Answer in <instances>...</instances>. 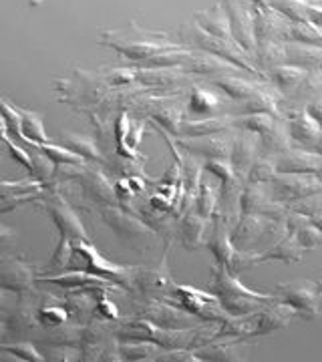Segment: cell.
<instances>
[{"label":"cell","instance_id":"cell-1","mask_svg":"<svg viewBox=\"0 0 322 362\" xmlns=\"http://www.w3.org/2000/svg\"><path fill=\"white\" fill-rule=\"evenodd\" d=\"M209 292L216 294L219 300L222 308L228 312L230 316H244L250 312H256L264 306H268L272 302H276L278 298L274 294H264L246 288L238 276L230 272L222 264L212 266V284Z\"/></svg>","mask_w":322,"mask_h":362},{"label":"cell","instance_id":"cell-2","mask_svg":"<svg viewBox=\"0 0 322 362\" xmlns=\"http://www.w3.org/2000/svg\"><path fill=\"white\" fill-rule=\"evenodd\" d=\"M180 39L181 42H183V47H188V49L214 54V57H218L222 61L230 63V65H234L236 69H240V71H244L248 75L264 81L262 73H260L258 66L254 65V59H252L246 51H242L234 40H224L218 39V37H212V35H207L206 30H202L193 21L192 23L181 25Z\"/></svg>","mask_w":322,"mask_h":362},{"label":"cell","instance_id":"cell-3","mask_svg":"<svg viewBox=\"0 0 322 362\" xmlns=\"http://www.w3.org/2000/svg\"><path fill=\"white\" fill-rule=\"evenodd\" d=\"M99 40L103 45H107V47L119 51L121 54H125L127 59L137 61V63H142L145 59L154 57L157 52L178 49V45L169 42L168 37L163 33L143 30L137 25L131 26V30H119V33L109 30Z\"/></svg>","mask_w":322,"mask_h":362},{"label":"cell","instance_id":"cell-4","mask_svg":"<svg viewBox=\"0 0 322 362\" xmlns=\"http://www.w3.org/2000/svg\"><path fill=\"white\" fill-rule=\"evenodd\" d=\"M161 300L178 306L181 310L190 312L202 322H224L230 318V314L222 308L216 294H212L209 290H197L193 286H183L176 282L168 296Z\"/></svg>","mask_w":322,"mask_h":362},{"label":"cell","instance_id":"cell-5","mask_svg":"<svg viewBox=\"0 0 322 362\" xmlns=\"http://www.w3.org/2000/svg\"><path fill=\"white\" fill-rule=\"evenodd\" d=\"M280 302H286L302 320H314L321 314L322 280H292L282 282L272 292Z\"/></svg>","mask_w":322,"mask_h":362},{"label":"cell","instance_id":"cell-6","mask_svg":"<svg viewBox=\"0 0 322 362\" xmlns=\"http://www.w3.org/2000/svg\"><path fill=\"white\" fill-rule=\"evenodd\" d=\"M272 199L290 206L310 195L322 194V175H302V173H276L268 183Z\"/></svg>","mask_w":322,"mask_h":362},{"label":"cell","instance_id":"cell-7","mask_svg":"<svg viewBox=\"0 0 322 362\" xmlns=\"http://www.w3.org/2000/svg\"><path fill=\"white\" fill-rule=\"evenodd\" d=\"M212 220H214V228H212L209 238L206 240V246L214 254L216 264H222V266H226L230 272L238 274V272L242 270V262H244L246 252H242V250H238V247L234 246L230 220L219 209H216V214H214Z\"/></svg>","mask_w":322,"mask_h":362},{"label":"cell","instance_id":"cell-8","mask_svg":"<svg viewBox=\"0 0 322 362\" xmlns=\"http://www.w3.org/2000/svg\"><path fill=\"white\" fill-rule=\"evenodd\" d=\"M73 254H77L79 258H83L85 262V270L95 274V276H101L107 278L109 282L121 286V288H129L133 282V274L137 268H131V266H117L113 262H109L103 258L95 246H91L89 242L85 240H77V244L73 246Z\"/></svg>","mask_w":322,"mask_h":362},{"label":"cell","instance_id":"cell-9","mask_svg":"<svg viewBox=\"0 0 322 362\" xmlns=\"http://www.w3.org/2000/svg\"><path fill=\"white\" fill-rule=\"evenodd\" d=\"M228 23L232 30L234 42L250 57L256 51V35H254V4L248 0H222Z\"/></svg>","mask_w":322,"mask_h":362},{"label":"cell","instance_id":"cell-10","mask_svg":"<svg viewBox=\"0 0 322 362\" xmlns=\"http://www.w3.org/2000/svg\"><path fill=\"white\" fill-rule=\"evenodd\" d=\"M284 221L270 220L256 214H240V218L232 226L234 246L242 252H252V247L272 233H278V226ZM286 232V230H284ZM280 232V233H284Z\"/></svg>","mask_w":322,"mask_h":362},{"label":"cell","instance_id":"cell-11","mask_svg":"<svg viewBox=\"0 0 322 362\" xmlns=\"http://www.w3.org/2000/svg\"><path fill=\"white\" fill-rule=\"evenodd\" d=\"M238 209L242 214H256L278 221H284L288 216V206L272 199L266 183H250V181H246L242 187Z\"/></svg>","mask_w":322,"mask_h":362},{"label":"cell","instance_id":"cell-12","mask_svg":"<svg viewBox=\"0 0 322 362\" xmlns=\"http://www.w3.org/2000/svg\"><path fill=\"white\" fill-rule=\"evenodd\" d=\"M139 318H145L155 326L169 328V330H180V328H192L197 326V318L190 312L181 310L178 306L169 304L161 298H147L145 306L139 312Z\"/></svg>","mask_w":322,"mask_h":362},{"label":"cell","instance_id":"cell-13","mask_svg":"<svg viewBox=\"0 0 322 362\" xmlns=\"http://www.w3.org/2000/svg\"><path fill=\"white\" fill-rule=\"evenodd\" d=\"M304 254H306V250L300 246L297 238L286 230L268 250H264V252H260V254L246 252L244 262H242V270H244V268H252V266H256V264H266V262L294 264V262H302Z\"/></svg>","mask_w":322,"mask_h":362},{"label":"cell","instance_id":"cell-14","mask_svg":"<svg viewBox=\"0 0 322 362\" xmlns=\"http://www.w3.org/2000/svg\"><path fill=\"white\" fill-rule=\"evenodd\" d=\"M282 119L286 123V129L290 133L292 145H297L300 149H309V151L316 149L322 127L306 113L304 105L290 111H282Z\"/></svg>","mask_w":322,"mask_h":362},{"label":"cell","instance_id":"cell-15","mask_svg":"<svg viewBox=\"0 0 322 362\" xmlns=\"http://www.w3.org/2000/svg\"><path fill=\"white\" fill-rule=\"evenodd\" d=\"M173 284L176 280L169 274L168 256H163L155 268H137L131 282V286L145 298H166Z\"/></svg>","mask_w":322,"mask_h":362},{"label":"cell","instance_id":"cell-16","mask_svg":"<svg viewBox=\"0 0 322 362\" xmlns=\"http://www.w3.org/2000/svg\"><path fill=\"white\" fill-rule=\"evenodd\" d=\"M290 21L272 6H254V35L258 42H286Z\"/></svg>","mask_w":322,"mask_h":362},{"label":"cell","instance_id":"cell-17","mask_svg":"<svg viewBox=\"0 0 322 362\" xmlns=\"http://www.w3.org/2000/svg\"><path fill=\"white\" fill-rule=\"evenodd\" d=\"M278 173H302V175H322V156L316 151L290 147L274 157Z\"/></svg>","mask_w":322,"mask_h":362},{"label":"cell","instance_id":"cell-18","mask_svg":"<svg viewBox=\"0 0 322 362\" xmlns=\"http://www.w3.org/2000/svg\"><path fill=\"white\" fill-rule=\"evenodd\" d=\"M180 147L188 153L204 159H230L232 137L230 135H202V137H181Z\"/></svg>","mask_w":322,"mask_h":362},{"label":"cell","instance_id":"cell-19","mask_svg":"<svg viewBox=\"0 0 322 362\" xmlns=\"http://www.w3.org/2000/svg\"><path fill=\"white\" fill-rule=\"evenodd\" d=\"M260 156V137L256 133L242 131L232 137V149H230V163L234 171L238 173V177L246 181L248 169L252 168L254 159Z\"/></svg>","mask_w":322,"mask_h":362},{"label":"cell","instance_id":"cell-20","mask_svg":"<svg viewBox=\"0 0 322 362\" xmlns=\"http://www.w3.org/2000/svg\"><path fill=\"white\" fill-rule=\"evenodd\" d=\"M306 77H309V71L294 65L272 66L264 73V81L272 83L284 99H297L298 90L306 81Z\"/></svg>","mask_w":322,"mask_h":362},{"label":"cell","instance_id":"cell-21","mask_svg":"<svg viewBox=\"0 0 322 362\" xmlns=\"http://www.w3.org/2000/svg\"><path fill=\"white\" fill-rule=\"evenodd\" d=\"M47 209H49V214H51V218L57 223V228H59V232L63 238H69V240H85V242H89V235L85 232V228L81 226V221L75 216V211L71 209V206L61 199V197H54L51 199L49 204H47Z\"/></svg>","mask_w":322,"mask_h":362},{"label":"cell","instance_id":"cell-22","mask_svg":"<svg viewBox=\"0 0 322 362\" xmlns=\"http://www.w3.org/2000/svg\"><path fill=\"white\" fill-rule=\"evenodd\" d=\"M103 220L107 221V226L117 233V235H121L123 240H127V242H137V240H142L145 235H151V230H149V226H145L139 220H135V218H131L127 214H123V211H119L115 207H109V209H105L103 211Z\"/></svg>","mask_w":322,"mask_h":362},{"label":"cell","instance_id":"cell-23","mask_svg":"<svg viewBox=\"0 0 322 362\" xmlns=\"http://www.w3.org/2000/svg\"><path fill=\"white\" fill-rule=\"evenodd\" d=\"M284 226H286L288 232L297 238L298 244L304 247L306 252L322 246V232L304 214H298V211L288 209V216L284 220Z\"/></svg>","mask_w":322,"mask_h":362},{"label":"cell","instance_id":"cell-24","mask_svg":"<svg viewBox=\"0 0 322 362\" xmlns=\"http://www.w3.org/2000/svg\"><path fill=\"white\" fill-rule=\"evenodd\" d=\"M193 23L200 26L202 30H206L207 35H212V37L234 40L230 23H228V14H226V8H224L222 2L209 6L206 11H200V13L193 14Z\"/></svg>","mask_w":322,"mask_h":362},{"label":"cell","instance_id":"cell-25","mask_svg":"<svg viewBox=\"0 0 322 362\" xmlns=\"http://www.w3.org/2000/svg\"><path fill=\"white\" fill-rule=\"evenodd\" d=\"M226 95H218L207 87H193L188 101V113L202 117L226 115Z\"/></svg>","mask_w":322,"mask_h":362},{"label":"cell","instance_id":"cell-26","mask_svg":"<svg viewBox=\"0 0 322 362\" xmlns=\"http://www.w3.org/2000/svg\"><path fill=\"white\" fill-rule=\"evenodd\" d=\"M40 280L45 282H52V284H59L64 290H77V288H121V286L109 282L107 278H101V276H95L91 272H67V274H59V276H42Z\"/></svg>","mask_w":322,"mask_h":362},{"label":"cell","instance_id":"cell-27","mask_svg":"<svg viewBox=\"0 0 322 362\" xmlns=\"http://www.w3.org/2000/svg\"><path fill=\"white\" fill-rule=\"evenodd\" d=\"M232 127V115H214L206 119H181L178 135L180 137H202L212 133H222Z\"/></svg>","mask_w":322,"mask_h":362},{"label":"cell","instance_id":"cell-28","mask_svg":"<svg viewBox=\"0 0 322 362\" xmlns=\"http://www.w3.org/2000/svg\"><path fill=\"white\" fill-rule=\"evenodd\" d=\"M214 87L219 89L226 97H230L234 101H246V99H250L252 95H256L258 90L262 89V85L256 83L254 78H242V77H236V75H218V77H214Z\"/></svg>","mask_w":322,"mask_h":362},{"label":"cell","instance_id":"cell-29","mask_svg":"<svg viewBox=\"0 0 322 362\" xmlns=\"http://www.w3.org/2000/svg\"><path fill=\"white\" fill-rule=\"evenodd\" d=\"M200 361H214V362H234L242 361L240 350H238V340L234 338H214L200 349L193 350Z\"/></svg>","mask_w":322,"mask_h":362},{"label":"cell","instance_id":"cell-30","mask_svg":"<svg viewBox=\"0 0 322 362\" xmlns=\"http://www.w3.org/2000/svg\"><path fill=\"white\" fill-rule=\"evenodd\" d=\"M258 137H260V153L262 156L276 157L292 147V139H290V133L286 129L284 119H276L270 129H266Z\"/></svg>","mask_w":322,"mask_h":362},{"label":"cell","instance_id":"cell-31","mask_svg":"<svg viewBox=\"0 0 322 362\" xmlns=\"http://www.w3.org/2000/svg\"><path fill=\"white\" fill-rule=\"evenodd\" d=\"M207 221L209 220L202 218L197 211H190V214L183 216V220L180 223V238L185 250L193 252V250L204 246V242L207 240Z\"/></svg>","mask_w":322,"mask_h":362},{"label":"cell","instance_id":"cell-32","mask_svg":"<svg viewBox=\"0 0 322 362\" xmlns=\"http://www.w3.org/2000/svg\"><path fill=\"white\" fill-rule=\"evenodd\" d=\"M33 284V274L18 259H6L0 264V286L14 292L28 290Z\"/></svg>","mask_w":322,"mask_h":362},{"label":"cell","instance_id":"cell-33","mask_svg":"<svg viewBox=\"0 0 322 362\" xmlns=\"http://www.w3.org/2000/svg\"><path fill=\"white\" fill-rule=\"evenodd\" d=\"M161 350L163 349H159L157 344L147 342V340H121V342H119L121 361H157V356H159Z\"/></svg>","mask_w":322,"mask_h":362},{"label":"cell","instance_id":"cell-34","mask_svg":"<svg viewBox=\"0 0 322 362\" xmlns=\"http://www.w3.org/2000/svg\"><path fill=\"white\" fill-rule=\"evenodd\" d=\"M83 185L89 192V195H93L99 202H107V204H115L117 202L111 183L105 180V175H101L99 171H87V173H83Z\"/></svg>","mask_w":322,"mask_h":362},{"label":"cell","instance_id":"cell-35","mask_svg":"<svg viewBox=\"0 0 322 362\" xmlns=\"http://www.w3.org/2000/svg\"><path fill=\"white\" fill-rule=\"evenodd\" d=\"M268 4L290 23H310V4L304 0H268Z\"/></svg>","mask_w":322,"mask_h":362},{"label":"cell","instance_id":"cell-36","mask_svg":"<svg viewBox=\"0 0 322 362\" xmlns=\"http://www.w3.org/2000/svg\"><path fill=\"white\" fill-rule=\"evenodd\" d=\"M219 204V187L218 192L214 189V185H209L207 181H202L200 183V189L195 194V211L206 218V220H212L216 209H218Z\"/></svg>","mask_w":322,"mask_h":362},{"label":"cell","instance_id":"cell-37","mask_svg":"<svg viewBox=\"0 0 322 362\" xmlns=\"http://www.w3.org/2000/svg\"><path fill=\"white\" fill-rule=\"evenodd\" d=\"M278 173L276 169V161L272 156H260L254 159L252 168L248 169V175H246V181L250 183H268V181Z\"/></svg>","mask_w":322,"mask_h":362},{"label":"cell","instance_id":"cell-38","mask_svg":"<svg viewBox=\"0 0 322 362\" xmlns=\"http://www.w3.org/2000/svg\"><path fill=\"white\" fill-rule=\"evenodd\" d=\"M288 209L298 211V214H304L322 232V194L310 195V197H304L300 202H294V204L288 206Z\"/></svg>","mask_w":322,"mask_h":362},{"label":"cell","instance_id":"cell-39","mask_svg":"<svg viewBox=\"0 0 322 362\" xmlns=\"http://www.w3.org/2000/svg\"><path fill=\"white\" fill-rule=\"evenodd\" d=\"M21 129H23V137L28 145H40L47 143V133L42 127V121L33 113H21Z\"/></svg>","mask_w":322,"mask_h":362},{"label":"cell","instance_id":"cell-40","mask_svg":"<svg viewBox=\"0 0 322 362\" xmlns=\"http://www.w3.org/2000/svg\"><path fill=\"white\" fill-rule=\"evenodd\" d=\"M204 169L209 171L214 177H218L219 183H228V181L234 180H242V177H238V173L234 171L232 163H230V159H206V163H204ZM244 181V180H242ZM246 183V181H244Z\"/></svg>","mask_w":322,"mask_h":362},{"label":"cell","instance_id":"cell-41","mask_svg":"<svg viewBox=\"0 0 322 362\" xmlns=\"http://www.w3.org/2000/svg\"><path fill=\"white\" fill-rule=\"evenodd\" d=\"M40 147H42V151L47 153V157L51 159L52 163H71V165H79V163H83L85 159L81 156H77L75 151H69V147L64 149V147H51V145H47V143H40Z\"/></svg>","mask_w":322,"mask_h":362},{"label":"cell","instance_id":"cell-42","mask_svg":"<svg viewBox=\"0 0 322 362\" xmlns=\"http://www.w3.org/2000/svg\"><path fill=\"white\" fill-rule=\"evenodd\" d=\"M67 143H69V147L81 156L83 159H99L101 153H99V149H97V145L89 139H85V137H79V135H67Z\"/></svg>","mask_w":322,"mask_h":362},{"label":"cell","instance_id":"cell-43","mask_svg":"<svg viewBox=\"0 0 322 362\" xmlns=\"http://www.w3.org/2000/svg\"><path fill=\"white\" fill-rule=\"evenodd\" d=\"M0 349L4 350V352H11V354H14V356H16V358H21V361H30V362L45 361V356H42L39 350L35 349V346H33L30 342L2 344Z\"/></svg>","mask_w":322,"mask_h":362},{"label":"cell","instance_id":"cell-44","mask_svg":"<svg viewBox=\"0 0 322 362\" xmlns=\"http://www.w3.org/2000/svg\"><path fill=\"white\" fill-rule=\"evenodd\" d=\"M11 328H13L16 334H21V332H28L30 328H35V324H37V318H35V314L30 310H26V308H18V310L14 312L13 316H11Z\"/></svg>","mask_w":322,"mask_h":362},{"label":"cell","instance_id":"cell-45","mask_svg":"<svg viewBox=\"0 0 322 362\" xmlns=\"http://www.w3.org/2000/svg\"><path fill=\"white\" fill-rule=\"evenodd\" d=\"M154 117L159 121V125H161V127H166L168 131H171V133H176V135H178V129H180V123H181V113L178 111V109H173V107H166V109L157 111Z\"/></svg>","mask_w":322,"mask_h":362},{"label":"cell","instance_id":"cell-46","mask_svg":"<svg viewBox=\"0 0 322 362\" xmlns=\"http://www.w3.org/2000/svg\"><path fill=\"white\" fill-rule=\"evenodd\" d=\"M69 314L63 308L59 306H47V308H40L39 312V320L45 326H61V324L67 322Z\"/></svg>","mask_w":322,"mask_h":362},{"label":"cell","instance_id":"cell-47","mask_svg":"<svg viewBox=\"0 0 322 362\" xmlns=\"http://www.w3.org/2000/svg\"><path fill=\"white\" fill-rule=\"evenodd\" d=\"M95 312L101 316V320H105V322H109V320H117V318H119V312H117L115 304H113V302H109L105 296H101V292H99V296H97Z\"/></svg>","mask_w":322,"mask_h":362},{"label":"cell","instance_id":"cell-48","mask_svg":"<svg viewBox=\"0 0 322 362\" xmlns=\"http://www.w3.org/2000/svg\"><path fill=\"white\" fill-rule=\"evenodd\" d=\"M304 109H306V113H309V115L322 127V95H316V97H312L310 101H306V103H304Z\"/></svg>","mask_w":322,"mask_h":362},{"label":"cell","instance_id":"cell-49","mask_svg":"<svg viewBox=\"0 0 322 362\" xmlns=\"http://www.w3.org/2000/svg\"><path fill=\"white\" fill-rule=\"evenodd\" d=\"M33 169H37V173L40 175V180H47L49 175H52V161L49 157L37 156L33 157Z\"/></svg>","mask_w":322,"mask_h":362},{"label":"cell","instance_id":"cell-50","mask_svg":"<svg viewBox=\"0 0 322 362\" xmlns=\"http://www.w3.org/2000/svg\"><path fill=\"white\" fill-rule=\"evenodd\" d=\"M248 2H252L254 6H262V8H268V6H270L268 0H248Z\"/></svg>","mask_w":322,"mask_h":362},{"label":"cell","instance_id":"cell-51","mask_svg":"<svg viewBox=\"0 0 322 362\" xmlns=\"http://www.w3.org/2000/svg\"><path fill=\"white\" fill-rule=\"evenodd\" d=\"M314 151L322 156V131H321V137H318V143H316V149H314Z\"/></svg>","mask_w":322,"mask_h":362},{"label":"cell","instance_id":"cell-52","mask_svg":"<svg viewBox=\"0 0 322 362\" xmlns=\"http://www.w3.org/2000/svg\"><path fill=\"white\" fill-rule=\"evenodd\" d=\"M304 2H309V4H314V6H322V0H304Z\"/></svg>","mask_w":322,"mask_h":362},{"label":"cell","instance_id":"cell-53","mask_svg":"<svg viewBox=\"0 0 322 362\" xmlns=\"http://www.w3.org/2000/svg\"><path fill=\"white\" fill-rule=\"evenodd\" d=\"M4 300H6V298H4V294H2V292H0V308H2V306H4Z\"/></svg>","mask_w":322,"mask_h":362},{"label":"cell","instance_id":"cell-54","mask_svg":"<svg viewBox=\"0 0 322 362\" xmlns=\"http://www.w3.org/2000/svg\"><path fill=\"white\" fill-rule=\"evenodd\" d=\"M0 332H2V324H0Z\"/></svg>","mask_w":322,"mask_h":362}]
</instances>
